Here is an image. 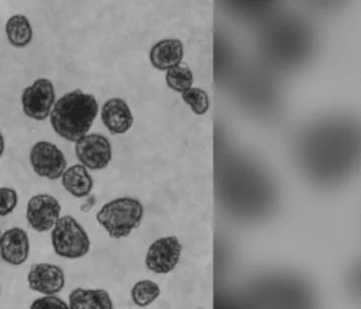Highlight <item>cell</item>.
<instances>
[{
	"label": "cell",
	"instance_id": "6da1fadb",
	"mask_svg": "<svg viewBox=\"0 0 361 309\" xmlns=\"http://www.w3.org/2000/svg\"><path fill=\"white\" fill-rule=\"evenodd\" d=\"M99 112V104L92 94L80 89L65 94L54 104L50 123L59 137L68 142H78L87 135Z\"/></svg>",
	"mask_w": 361,
	"mask_h": 309
},
{
	"label": "cell",
	"instance_id": "7a4b0ae2",
	"mask_svg": "<svg viewBox=\"0 0 361 309\" xmlns=\"http://www.w3.org/2000/svg\"><path fill=\"white\" fill-rule=\"evenodd\" d=\"M144 217V206L134 198H117L102 206L97 221L112 238H128L139 228Z\"/></svg>",
	"mask_w": 361,
	"mask_h": 309
},
{
	"label": "cell",
	"instance_id": "3957f363",
	"mask_svg": "<svg viewBox=\"0 0 361 309\" xmlns=\"http://www.w3.org/2000/svg\"><path fill=\"white\" fill-rule=\"evenodd\" d=\"M51 245L58 256L77 260L88 255L90 238L75 217L63 216L51 229Z\"/></svg>",
	"mask_w": 361,
	"mask_h": 309
},
{
	"label": "cell",
	"instance_id": "277c9868",
	"mask_svg": "<svg viewBox=\"0 0 361 309\" xmlns=\"http://www.w3.org/2000/svg\"><path fill=\"white\" fill-rule=\"evenodd\" d=\"M30 162L35 174L49 181H58L66 171L67 159L53 143H35L30 152Z\"/></svg>",
	"mask_w": 361,
	"mask_h": 309
},
{
	"label": "cell",
	"instance_id": "5b68a950",
	"mask_svg": "<svg viewBox=\"0 0 361 309\" xmlns=\"http://www.w3.org/2000/svg\"><path fill=\"white\" fill-rule=\"evenodd\" d=\"M23 114L35 119L44 121L50 116L55 104V88L53 82L47 78H38L27 87L21 95Z\"/></svg>",
	"mask_w": 361,
	"mask_h": 309
},
{
	"label": "cell",
	"instance_id": "8992f818",
	"mask_svg": "<svg viewBox=\"0 0 361 309\" xmlns=\"http://www.w3.org/2000/svg\"><path fill=\"white\" fill-rule=\"evenodd\" d=\"M75 156L82 166L92 171L107 167L112 159L111 143L105 135L93 133L75 142Z\"/></svg>",
	"mask_w": 361,
	"mask_h": 309
},
{
	"label": "cell",
	"instance_id": "52a82bcc",
	"mask_svg": "<svg viewBox=\"0 0 361 309\" xmlns=\"http://www.w3.org/2000/svg\"><path fill=\"white\" fill-rule=\"evenodd\" d=\"M60 214L61 205L51 195H35L27 203V222L37 233H45L53 229L60 219Z\"/></svg>",
	"mask_w": 361,
	"mask_h": 309
},
{
	"label": "cell",
	"instance_id": "ba28073f",
	"mask_svg": "<svg viewBox=\"0 0 361 309\" xmlns=\"http://www.w3.org/2000/svg\"><path fill=\"white\" fill-rule=\"evenodd\" d=\"M181 246L176 236H164L151 243L145 257V265L156 274L171 273L180 261Z\"/></svg>",
	"mask_w": 361,
	"mask_h": 309
},
{
	"label": "cell",
	"instance_id": "9c48e42d",
	"mask_svg": "<svg viewBox=\"0 0 361 309\" xmlns=\"http://www.w3.org/2000/svg\"><path fill=\"white\" fill-rule=\"evenodd\" d=\"M27 283L32 291L43 296H56L65 287V273L61 267L50 263H35L27 275Z\"/></svg>",
	"mask_w": 361,
	"mask_h": 309
},
{
	"label": "cell",
	"instance_id": "30bf717a",
	"mask_svg": "<svg viewBox=\"0 0 361 309\" xmlns=\"http://www.w3.org/2000/svg\"><path fill=\"white\" fill-rule=\"evenodd\" d=\"M30 238L23 228L13 226L4 231L0 238V257L10 265H23L30 257Z\"/></svg>",
	"mask_w": 361,
	"mask_h": 309
},
{
	"label": "cell",
	"instance_id": "8fae6325",
	"mask_svg": "<svg viewBox=\"0 0 361 309\" xmlns=\"http://www.w3.org/2000/svg\"><path fill=\"white\" fill-rule=\"evenodd\" d=\"M102 123L112 134H124L132 128L134 117L128 104L123 99L114 97L104 104L102 109Z\"/></svg>",
	"mask_w": 361,
	"mask_h": 309
},
{
	"label": "cell",
	"instance_id": "7c38bea8",
	"mask_svg": "<svg viewBox=\"0 0 361 309\" xmlns=\"http://www.w3.org/2000/svg\"><path fill=\"white\" fill-rule=\"evenodd\" d=\"M184 58V45L179 40H159L152 47L150 61L159 71H168L179 65Z\"/></svg>",
	"mask_w": 361,
	"mask_h": 309
},
{
	"label": "cell",
	"instance_id": "4fadbf2b",
	"mask_svg": "<svg viewBox=\"0 0 361 309\" xmlns=\"http://www.w3.org/2000/svg\"><path fill=\"white\" fill-rule=\"evenodd\" d=\"M70 309H115L110 293L102 289L77 287L68 296Z\"/></svg>",
	"mask_w": 361,
	"mask_h": 309
},
{
	"label": "cell",
	"instance_id": "5bb4252c",
	"mask_svg": "<svg viewBox=\"0 0 361 309\" xmlns=\"http://www.w3.org/2000/svg\"><path fill=\"white\" fill-rule=\"evenodd\" d=\"M62 186L68 194L77 199L88 198L94 188V181L88 169L82 164L66 168L61 177Z\"/></svg>",
	"mask_w": 361,
	"mask_h": 309
},
{
	"label": "cell",
	"instance_id": "9a60e30c",
	"mask_svg": "<svg viewBox=\"0 0 361 309\" xmlns=\"http://www.w3.org/2000/svg\"><path fill=\"white\" fill-rule=\"evenodd\" d=\"M5 33L10 44L15 48H25L33 40L31 23L25 15H13L6 21Z\"/></svg>",
	"mask_w": 361,
	"mask_h": 309
},
{
	"label": "cell",
	"instance_id": "2e32d148",
	"mask_svg": "<svg viewBox=\"0 0 361 309\" xmlns=\"http://www.w3.org/2000/svg\"><path fill=\"white\" fill-rule=\"evenodd\" d=\"M159 295H161V289L159 284L151 280L137 281L130 291L133 303L140 308H145L147 305H152L154 301L159 298Z\"/></svg>",
	"mask_w": 361,
	"mask_h": 309
},
{
	"label": "cell",
	"instance_id": "e0dca14e",
	"mask_svg": "<svg viewBox=\"0 0 361 309\" xmlns=\"http://www.w3.org/2000/svg\"><path fill=\"white\" fill-rule=\"evenodd\" d=\"M168 87L178 93H184L194 83V73L186 63H179L168 70L166 75Z\"/></svg>",
	"mask_w": 361,
	"mask_h": 309
},
{
	"label": "cell",
	"instance_id": "ac0fdd59",
	"mask_svg": "<svg viewBox=\"0 0 361 309\" xmlns=\"http://www.w3.org/2000/svg\"><path fill=\"white\" fill-rule=\"evenodd\" d=\"M181 97L196 115H204L209 110V97L203 89L191 87Z\"/></svg>",
	"mask_w": 361,
	"mask_h": 309
},
{
	"label": "cell",
	"instance_id": "d6986e66",
	"mask_svg": "<svg viewBox=\"0 0 361 309\" xmlns=\"http://www.w3.org/2000/svg\"><path fill=\"white\" fill-rule=\"evenodd\" d=\"M18 202V195L13 188H0V217L9 216Z\"/></svg>",
	"mask_w": 361,
	"mask_h": 309
},
{
	"label": "cell",
	"instance_id": "ffe728a7",
	"mask_svg": "<svg viewBox=\"0 0 361 309\" xmlns=\"http://www.w3.org/2000/svg\"><path fill=\"white\" fill-rule=\"evenodd\" d=\"M30 309H70V307L60 297L43 296L33 301Z\"/></svg>",
	"mask_w": 361,
	"mask_h": 309
},
{
	"label": "cell",
	"instance_id": "44dd1931",
	"mask_svg": "<svg viewBox=\"0 0 361 309\" xmlns=\"http://www.w3.org/2000/svg\"><path fill=\"white\" fill-rule=\"evenodd\" d=\"M5 150V140L4 137H3V134L0 133V157L3 156Z\"/></svg>",
	"mask_w": 361,
	"mask_h": 309
},
{
	"label": "cell",
	"instance_id": "7402d4cb",
	"mask_svg": "<svg viewBox=\"0 0 361 309\" xmlns=\"http://www.w3.org/2000/svg\"><path fill=\"white\" fill-rule=\"evenodd\" d=\"M0 238H1V229H0Z\"/></svg>",
	"mask_w": 361,
	"mask_h": 309
}]
</instances>
